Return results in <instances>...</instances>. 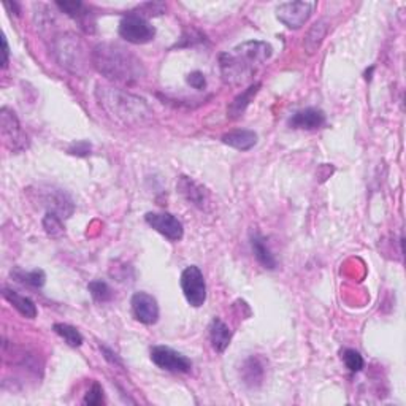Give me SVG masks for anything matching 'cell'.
Returning a JSON list of instances; mask_svg holds the SVG:
<instances>
[{
  "label": "cell",
  "instance_id": "cell-1",
  "mask_svg": "<svg viewBox=\"0 0 406 406\" xmlns=\"http://www.w3.org/2000/svg\"><path fill=\"white\" fill-rule=\"evenodd\" d=\"M273 54V48L267 42H245L219 58L223 80L230 86H241L253 78L259 67Z\"/></svg>",
  "mask_w": 406,
  "mask_h": 406
},
{
  "label": "cell",
  "instance_id": "cell-2",
  "mask_svg": "<svg viewBox=\"0 0 406 406\" xmlns=\"http://www.w3.org/2000/svg\"><path fill=\"white\" fill-rule=\"evenodd\" d=\"M91 60L99 74L116 83H137L146 74L143 63L135 54L113 43L97 45L91 54Z\"/></svg>",
  "mask_w": 406,
  "mask_h": 406
},
{
  "label": "cell",
  "instance_id": "cell-3",
  "mask_svg": "<svg viewBox=\"0 0 406 406\" xmlns=\"http://www.w3.org/2000/svg\"><path fill=\"white\" fill-rule=\"evenodd\" d=\"M95 99L111 120L124 126H143L153 117V110L145 99L117 87L99 84L95 89Z\"/></svg>",
  "mask_w": 406,
  "mask_h": 406
},
{
  "label": "cell",
  "instance_id": "cell-4",
  "mask_svg": "<svg viewBox=\"0 0 406 406\" xmlns=\"http://www.w3.org/2000/svg\"><path fill=\"white\" fill-rule=\"evenodd\" d=\"M53 54L60 67L75 75H81L89 64V53L84 43L75 34H63L56 37Z\"/></svg>",
  "mask_w": 406,
  "mask_h": 406
},
{
  "label": "cell",
  "instance_id": "cell-5",
  "mask_svg": "<svg viewBox=\"0 0 406 406\" xmlns=\"http://www.w3.org/2000/svg\"><path fill=\"white\" fill-rule=\"evenodd\" d=\"M117 30L126 42L133 45L150 43L156 37V27L138 13H128L127 16L122 18Z\"/></svg>",
  "mask_w": 406,
  "mask_h": 406
},
{
  "label": "cell",
  "instance_id": "cell-6",
  "mask_svg": "<svg viewBox=\"0 0 406 406\" xmlns=\"http://www.w3.org/2000/svg\"><path fill=\"white\" fill-rule=\"evenodd\" d=\"M0 132H2L5 145L13 153L24 151L29 148V138L19 124L18 116L7 106L0 110Z\"/></svg>",
  "mask_w": 406,
  "mask_h": 406
},
{
  "label": "cell",
  "instance_id": "cell-7",
  "mask_svg": "<svg viewBox=\"0 0 406 406\" xmlns=\"http://www.w3.org/2000/svg\"><path fill=\"white\" fill-rule=\"evenodd\" d=\"M181 289L188 303L194 308H200L207 302V282L202 270L197 265H189L181 273Z\"/></svg>",
  "mask_w": 406,
  "mask_h": 406
},
{
  "label": "cell",
  "instance_id": "cell-8",
  "mask_svg": "<svg viewBox=\"0 0 406 406\" xmlns=\"http://www.w3.org/2000/svg\"><path fill=\"white\" fill-rule=\"evenodd\" d=\"M316 2H284L276 7V18L287 29H300L310 19Z\"/></svg>",
  "mask_w": 406,
  "mask_h": 406
},
{
  "label": "cell",
  "instance_id": "cell-9",
  "mask_svg": "<svg viewBox=\"0 0 406 406\" xmlns=\"http://www.w3.org/2000/svg\"><path fill=\"white\" fill-rule=\"evenodd\" d=\"M151 361L161 370L170 373H189L192 370L191 359L168 346H154L151 349Z\"/></svg>",
  "mask_w": 406,
  "mask_h": 406
},
{
  "label": "cell",
  "instance_id": "cell-10",
  "mask_svg": "<svg viewBox=\"0 0 406 406\" xmlns=\"http://www.w3.org/2000/svg\"><path fill=\"white\" fill-rule=\"evenodd\" d=\"M145 221L150 227L170 241H179L183 238L184 227L181 221L172 213H146Z\"/></svg>",
  "mask_w": 406,
  "mask_h": 406
},
{
  "label": "cell",
  "instance_id": "cell-11",
  "mask_svg": "<svg viewBox=\"0 0 406 406\" xmlns=\"http://www.w3.org/2000/svg\"><path fill=\"white\" fill-rule=\"evenodd\" d=\"M133 317L138 322L145 324V326H153L159 321V305L157 300L154 299L148 292H135L131 300Z\"/></svg>",
  "mask_w": 406,
  "mask_h": 406
},
{
  "label": "cell",
  "instance_id": "cell-12",
  "mask_svg": "<svg viewBox=\"0 0 406 406\" xmlns=\"http://www.w3.org/2000/svg\"><path fill=\"white\" fill-rule=\"evenodd\" d=\"M40 200H42V205L48 210V213H54L58 214L59 218H70L74 214L75 210V203L71 197L67 192H64L63 189H54L49 188L46 191L40 192Z\"/></svg>",
  "mask_w": 406,
  "mask_h": 406
},
{
  "label": "cell",
  "instance_id": "cell-13",
  "mask_svg": "<svg viewBox=\"0 0 406 406\" xmlns=\"http://www.w3.org/2000/svg\"><path fill=\"white\" fill-rule=\"evenodd\" d=\"M326 113L321 108H305L294 113L289 117V127L292 128H300V131H316V128L322 127L326 124Z\"/></svg>",
  "mask_w": 406,
  "mask_h": 406
},
{
  "label": "cell",
  "instance_id": "cell-14",
  "mask_svg": "<svg viewBox=\"0 0 406 406\" xmlns=\"http://www.w3.org/2000/svg\"><path fill=\"white\" fill-rule=\"evenodd\" d=\"M208 335L213 349L219 354H223L225 349L229 348L230 341H232V330H230L227 324L221 319V317H214V319L210 322Z\"/></svg>",
  "mask_w": 406,
  "mask_h": 406
},
{
  "label": "cell",
  "instance_id": "cell-15",
  "mask_svg": "<svg viewBox=\"0 0 406 406\" xmlns=\"http://www.w3.org/2000/svg\"><path fill=\"white\" fill-rule=\"evenodd\" d=\"M2 295L3 299L19 313V315L27 317V319H35V317H37V313H38L37 306H35V303L30 300L29 297L18 294V292H14L13 289H8V287H3Z\"/></svg>",
  "mask_w": 406,
  "mask_h": 406
},
{
  "label": "cell",
  "instance_id": "cell-16",
  "mask_svg": "<svg viewBox=\"0 0 406 406\" xmlns=\"http://www.w3.org/2000/svg\"><path fill=\"white\" fill-rule=\"evenodd\" d=\"M223 143L238 151H249L257 145V133L248 128H240L223 135Z\"/></svg>",
  "mask_w": 406,
  "mask_h": 406
},
{
  "label": "cell",
  "instance_id": "cell-17",
  "mask_svg": "<svg viewBox=\"0 0 406 406\" xmlns=\"http://www.w3.org/2000/svg\"><path fill=\"white\" fill-rule=\"evenodd\" d=\"M241 376H243V383L248 385V387H259L265 376L264 362H262L259 357L254 356L246 359L243 367H241Z\"/></svg>",
  "mask_w": 406,
  "mask_h": 406
},
{
  "label": "cell",
  "instance_id": "cell-18",
  "mask_svg": "<svg viewBox=\"0 0 406 406\" xmlns=\"http://www.w3.org/2000/svg\"><path fill=\"white\" fill-rule=\"evenodd\" d=\"M251 248H253L254 257L257 262L264 267L267 270H275L278 267V262H276L275 256L271 254V251L265 243V238L259 234L251 235Z\"/></svg>",
  "mask_w": 406,
  "mask_h": 406
},
{
  "label": "cell",
  "instance_id": "cell-19",
  "mask_svg": "<svg viewBox=\"0 0 406 406\" xmlns=\"http://www.w3.org/2000/svg\"><path fill=\"white\" fill-rule=\"evenodd\" d=\"M178 189L179 192L189 200V202L195 205V207L203 208L205 203H207V194H205V189L202 186H199L195 181H192L191 178L188 177L179 178Z\"/></svg>",
  "mask_w": 406,
  "mask_h": 406
},
{
  "label": "cell",
  "instance_id": "cell-20",
  "mask_svg": "<svg viewBox=\"0 0 406 406\" xmlns=\"http://www.w3.org/2000/svg\"><path fill=\"white\" fill-rule=\"evenodd\" d=\"M259 87L260 83H256V84H251L248 89L241 92L240 95H236L232 104L229 105L227 108V116L230 120H238L240 116H243V113L246 111V108L251 104V100L254 99L257 92H259Z\"/></svg>",
  "mask_w": 406,
  "mask_h": 406
},
{
  "label": "cell",
  "instance_id": "cell-21",
  "mask_svg": "<svg viewBox=\"0 0 406 406\" xmlns=\"http://www.w3.org/2000/svg\"><path fill=\"white\" fill-rule=\"evenodd\" d=\"M12 278L19 282V284L34 287V289H40V287L45 286L46 282V275L43 270L35 269L30 271H25L21 269H14L12 270Z\"/></svg>",
  "mask_w": 406,
  "mask_h": 406
},
{
  "label": "cell",
  "instance_id": "cell-22",
  "mask_svg": "<svg viewBox=\"0 0 406 406\" xmlns=\"http://www.w3.org/2000/svg\"><path fill=\"white\" fill-rule=\"evenodd\" d=\"M328 30V25L326 21H317L316 24H313V27L308 30L306 37H305V48L310 54L316 53L319 49V46L322 43L324 37H326Z\"/></svg>",
  "mask_w": 406,
  "mask_h": 406
},
{
  "label": "cell",
  "instance_id": "cell-23",
  "mask_svg": "<svg viewBox=\"0 0 406 406\" xmlns=\"http://www.w3.org/2000/svg\"><path fill=\"white\" fill-rule=\"evenodd\" d=\"M53 330L71 348H80L83 344V335H81L78 328L70 326V324H54Z\"/></svg>",
  "mask_w": 406,
  "mask_h": 406
},
{
  "label": "cell",
  "instance_id": "cell-24",
  "mask_svg": "<svg viewBox=\"0 0 406 406\" xmlns=\"http://www.w3.org/2000/svg\"><path fill=\"white\" fill-rule=\"evenodd\" d=\"M87 289H89L92 299H94L97 303L110 302V300H113V295H115V294H113L111 287L102 280L91 281L89 286H87Z\"/></svg>",
  "mask_w": 406,
  "mask_h": 406
},
{
  "label": "cell",
  "instance_id": "cell-25",
  "mask_svg": "<svg viewBox=\"0 0 406 406\" xmlns=\"http://www.w3.org/2000/svg\"><path fill=\"white\" fill-rule=\"evenodd\" d=\"M341 359L344 365H346V368L351 373L362 372L365 362H363V357L361 356V352L356 351V349H343Z\"/></svg>",
  "mask_w": 406,
  "mask_h": 406
},
{
  "label": "cell",
  "instance_id": "cell-26",
  "mask_svg": "<svg viewBox=\"0 0 406 406\" xmlns=\"http://www.w3.org/2000/svg\"><path fill=\"white\" fill-rule=\"evenodd\" d=\"M43 229L45 232L49 236H53V238H58V236L64 235L63 218H59V216L54 213H46L43 218Z\"/></svg>",
  "mask_w": 406,
  "mask_h": 406
},
{
  "label": "cell",
  "instance_id": "cell-27",
  "mask_svg": "<svg viewBox=\"0 0 406 406\" xmlns=\"http://www.w3.org/2000/svg\"><path fill=\"white\" fill-rule=\"evenodd\" d=\"M56 5H58L65 14H69V16L74 19H81L83 16H87L84 3L80 2V0H74V2H56Z\"/></svg>",
  "mask_w": 406,
  "mask_h": 406
},
{
  "label": "cell",
  "instance_id": "cell-28",
  "mask_svg": "<svg viewBox=\"0 0 406 406\" xmlns=\"http://www.w3.org/2000/svg\"><path fill=\"white\" fill-rule=\"evenodd\" d=\"M83 402L84 405H89V406H99L104 403V389H102V385L99 383L92 384V387L87 390Z\"/></svg>",
  "mask_w": 406,
  "mask_h": 406
},
{
  "label": "cell",
  "instance_id": "cell-29",
  "mask_svg": "<svg viewBox=\"0 0 406 406\" xmlns=\"http://www.w3.org/2000/svg\"><path fill=\"white\" fill-rule=\"evenodd\" d=\"M186 81H188L189 86L194 87V89H197V91H203L205 87H207V78H205V75L199 70H195V71H192V74H189Z\"/></svg>",
  "mask_w": 406,
  "mask_h": 406
},
{
  "label": "cell",
  "instance_id": "cell-30",
  "mask_svg": "<svg viewBox=\"0 0 406 406\" xmlns=\"http://www.w3.org/2000/svg\"><path fill=\"white\" fill-rule=\"evenodd\" d=\"M91 150H92L91 143L86 142V140H81V142L74 143V145L69 148V154H71V156L84 157V156H87V154H91Z\"/></svg>",
  "mask_w": 406,
  "mask_h": 406
},
{
  "label": "cell",
  "instance_id": "cell-31",
  "mask_svg": "<svg viewBox=\"0 0 406 406\" xmlns=\"http://www.w3.org/2000/svg\"><path fill=\"white\" fill-rule=\"evenodd\" d=\"M100 349H102V352H104V357L111 365H117V367H124V363H122L120 356H117V354L115 351H111V349L106 348V346H100Z\"/></svg>",
  "mask_w": 406,
  "mask_h": 406
},
{
  "label": "cell",
  "instance_id": "cell-32",
  "mask_svg": "<svg viewBox=\"0 0 406 406\" xmlns=\"http://www.w3.org/2000/svg\"><path fill=\"white\" fill-rule=\"evenodd\" d=\"M2 54H3L2 69H7L8 60H10V48H8V42H7V37H5V35H2Z\"/></svg>",
  "mask_w": 406,
  "mask_h": 406
}]
</instances>
